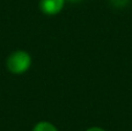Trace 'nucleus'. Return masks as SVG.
<instances>
[{
  "mask_svg": "<svg viewBox=\"0 0 132 131\" xmlns=\"http://www.w3.org/2000/svg\"><path fill=\"white\" fill-rule=\"evenodd\" d=\"M31 65V57L24 50H16L8 56L6 66L11 73L22 74L29 70Z\"/></svg>",
  "mask_w": 132,
  "mask_h": 131,
  "instance_id": "f257e3e1",
  "label": "nucleus"
},
{
  "mask_svg": "<svg viewBox=\"0 0 132 131\" xmlns=\"http://www.w3.org/2000/svg\"><path fill=\"white\" fill-rule=\"evenodd\" d=\"M65 1L66 0H41L39 9L45 15H56L64 8Z\"/></svg>",
  "mask_w": 132,
  "mask_h": 131,
  "instance_id": "f03ea898",
  "label": "nucleus"
},
{
  "mask_svg": "<svg viewBox=\"0 0 132 131\" xmlns=\"http://www.w3.org/2000/svg\"><path fill=\"white\" fill-rule=\"evenodd\" d=\"M32 131H58V129L50 122H46V121H42L38 122L37 124H35Z\"/></svg>",
  "mask_w": 132,
  "mask_h": 131,
  "instance_id": "7ed1b4c3",
  "label": "nucleus"
},
{
  "mask_svg": "<svg viewBox=\"0 0 132 131\" xmlns=\"http://www.w3.org/2000/svg\"><path fill=\"white\" fill-rule=\"evenodd\" d=\"M111 4L116 7H123L129 2V0H110Z\"/></svg>",
  "mask_w": 132,
  "mask_h": 131,
  "instance_id": "20e7f679",
  "label": "nucleus"
},
{
  "mask_svg": "<svg viewBox=\"0 0 132 131\" xmlns=\"http://www.w3.org/2000/svg\"><path fill=\"white\" fill-rule=\"evenodd\" d=\"M86 131H105V130H103L102 128H98V127H92L89 129H87Z\"/></svg>",
  "mask_w": 132,
  "mask_h": 131,
  "instance_id": "39448f33",
  "label": "nucleus"
},
{
  "mask_svg": "<svg viewBox=\"0 0 132 131\" xmlns=\"http://www.w3.org/2000/svg\"><path fill=\"white\" fill-rule=\"evenodd\" d=\"M66 1H70V2H79L81 0H66Z\"/></svg>",
  "mask_w": 132,
  "mask_h": 131,
  "instance_id": "423d86ee",
  "label": "nucleus"
}]
</instances>
